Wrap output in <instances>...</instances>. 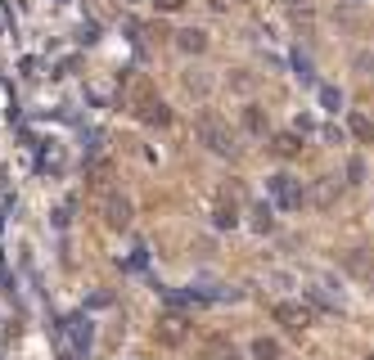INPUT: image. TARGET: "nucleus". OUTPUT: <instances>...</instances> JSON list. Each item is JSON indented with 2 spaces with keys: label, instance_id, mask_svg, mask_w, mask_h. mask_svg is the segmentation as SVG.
I'll return each mask as SVG.
<instances>
[{
  "label": "nucleus",
  "instance_id": "nucleus-1",
  "mask_svg": "<svg viewBox=\"0 0 374 360\" xmlns=\"http://www.w3.org/2000/svg\"><path fill=\"white\" fill-rule=\"evenodd\" d=\"M271 190H276V203L280 207H298V203H302V185H298L293 176H276V180H271Z\"/></svg>",
  "mask_w": 374,
  "mask_h": 360
},
{
  "label": "nucleus",
  "instance_id": "nucleus-2",
  "mask_svg": "<svg viewBox=\"0 0 374 360\" xmlns=\"http://www.w3.org/2000/svg\"><path fill=\"white\" fill-rule=\"evenodd\" d=\"M203 140L217 149V153H234V144H230V135H226V127H221V122H212V117H203Z\"/></svg>",
  "mask_w": 374,
  "mask_h": 360
},
{
  "label": "nucleus",
  "instance_id": "nucleus-3",
  "mask_svg": "<svg viewBox=\"0 0 374 360\" xmlns=\"http://www.w3.org/2000/svg\"><path fill=\"white\" fill-rule=\"evenodd\" d=\"M276 315H280L289 329H307V325H311V311H307V306H298V302H280Z\"/></svg>",
  "mask_w": 374,
  "mask_h": 360
},
{
  "label": "nucleus",
  "instance_id": "nucleus-4",
  "mask_svg": "<svg viewBox=\"0 0 374 360\" xmlns=\"http://www.w3.org/2000/svg\"><path fill=\"white\" fill-rule=\"evenodd\" d=\"M343 266L352 270V275H361V279H366L374 262H370V252H366V248H356V252H347V257H343Z\"/></svg>",
  "mask_w": 374,
  "mask_h": 360
},
{
  "label": "nucleus",
  "instance_id": "nucleus-5",
  "mask_svg": "<svg viewBox=\"0 0 374 360\" xmlns=\"http://www.w3.org/2000/svg\"><path fill=\"white\" fill-rule=\"evenodd\" d=\"M104 212H108V226H127V221H131V203H127V198H108Z\"/></svg>",
  "mask_w": 374,
  "mask_h": 360
},
{
  "label": "nucleus",
  "instance_id": "nucleus-6",
  "mask_svg": "<svg viewBox=\"0 0 374 360\" xmlns=\"http://www.w3.org/2000/svg\"><path fill=\"white\" fill-rule=\"evenodd\" d=\"M352 135H356V140H366V144H370V140H374V122L356 113V117H352Z\"/></svg>",
  "mask_w": 374,
  "mask_h": 360
},
{
  "label": "nucleus",
  "instance_id": "nucleus-7",
  "mask_svg": "<svg viewBox=\"0 0 374 360\" xmlns=\"http://www.w3.org/2000/svg\"><path fill=\"white\" fill-rule=\"evenodd\" d=\"M334 198H339V185H334V180H320V185H316V203H320V207H329Z\"/></svg>",
  "mask_w": 374,
  "mask_h": 360
},
{
  "label": "nucleus",
  "instance_id": "nucleus-8",
  "mask_svg": "<svg viewBox=\"0 0 374 360\" xmlns=\"http://www.w3.org/2000/svg\"><path fill=\"white\" fill-rule=\"evenodd\" d=\"M253 356H257V360H276V356H280V347L271 342V338H257V342H253Z\"/></svg>",
  "mask_w": 374,
  "mask_h": 360
},
{
  "label": "nucleus",
  "instance_id": "nucleus-9",
  "mask_svg": "<svg viewBox=\"0 0 374 360\" xmlns=\"http://www.w3.org/2000/svg\"><path fill=\"white\" fill-rule=\"evenodd\" d=\"M320 104H325V108H329V113H334V108H339V104H343V95H339V86H320Z\"/></svg>",
  "mask_w": 374,
  "mask_h": 360
},
{
  "label": "nucleus",
  "instance_id": "nucleus-10",
  "mask_svg": "<svg viewBox=\"0 0 374 360\" xmlns=\"http://www.w3.org/2000/svg\"><path fill=\"white\" fill-rule=\"evenodd\" d=\"M248 216H253V230H271V207H261V203H257Z\"/></svg>",
  "mask_w": 374,
  "mask_h": 360
},
{
  "label": "nucleus",
  "instance_id": "nucleus-11",
  "mask_svg": "<svg viewBox=\"0 0 374 360\" xmlns=\"http://www.w3.org/2000/svg\"><path fill=\"white\" fill-rule=\"evenodd\" d=\"M203 360H234V352H230L226 342H212L208 352H203Z\"/></svg>",
  "mask_w": 374,
  "mask_h": 360
},
{
  "label": "nucleus",
  "instance_id": "nucleus-12",
  "mask_svg": "<svg viewBox=\"0 0 374 360\" xmlns=\"http://www.w3.org/2000/svg\"><path fill=\"white\" fill-rule=\"evenodd\" d=\"M181 45L185 50H203V32H181Z\"/></svg>",
  "mask_w": 374,
  "mask_h": 360
},
{
  "label": "nucleus",
  "instance_id": "nucleus-13",
  "mask_svg": "<svg viewBox=\"0 0 374 360\" xmlns=\"http://www.w3.org/2000/svg\"><path fill=\"white\" fill-rule=\"evenodd\" d=\"M284 5H289V9H307L311 0H284Z\"/></svg>",
  "mask_w": 374,
  "mask_h": 360
},
{
  "label": "nucleus",
  "instance_id": "nucleus-14",
  "mask_svg": "<svg viewBox=\"0 0 374 360\" xmlns=\"http://www.w3.org/2000/svg\"><path fill=\"white\" fill-rule=\"evenodd\" d=\"M370 360H374V356H370Z\"/></svg>",
  "mask_w": 374,
  "mask_h": 360
}]
</instances>
